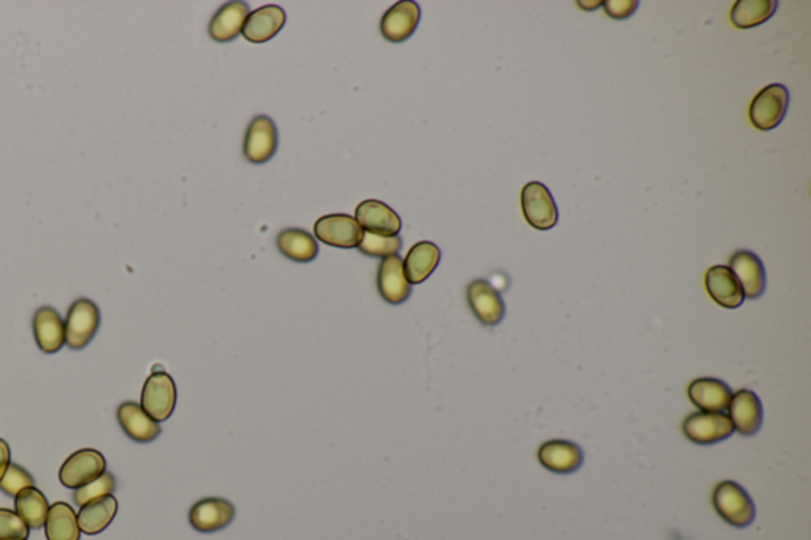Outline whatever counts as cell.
<instances>
[{
    "instance_id": "obj_1",
    "label": "cell",
    "mask_w": 811,
    "mask_h": 540,
    "mask_svg": "<svg viewBox=\"0 0 811 540\" xmlns=\"http://www.w3.org/2000/svg\"><path fill=\"white\" fill-rule=\"evenodd\" d=\"M713 507L726 523L735 528H748L756 517V507L747 490L731 480L716 485Z\"/></svg>"
},
{
    "instance_id": "obj_2",
    "label": "cell",
    "mask_w": 811,
    "mask_h": 540,
    "mask_svg": "<svg viewBox=\"0 0 811 540\" xmlns=\"http://www.w3.org/2000/svg\"><path fill=\"white\" fill-rule=\"evenodd\" d=\"M789 108V91L780 83H773L761 89L751 100V124L762 132L777 129Z\"/></svg>"
},
{
    "instance_id": "obj_3",
    "label": "cell",
    "mask_w": 811,
    "mask_h": 540,
    "mask_svg": "<svg viewBox=\"0 0 811 540\" xmlns=\"http://www.w3.org/2000/svg\"><path fill=\"white\" fill-rule=\"evenodd\" d=\"M522 211L525 216L526 222L533 227V229L552 230L558 224V206H556L555 198L550 194L549 187L539 181H531L525 184L522 189Z\"/></svg>"
},
{
    "instance_id": "obj_4",
    "label": "cell",
    "mask_w": 811,
    "mask_h": 540,
    "mask_svg": "<svg viewBox=\"0 0 811 540\" xmlns=\"http://www.w3.org/2000/svg\"><path fill=\"white\" fill-rule=\"evenodd\" d=\"M100 325V311L94 301L80 298L70 306L65 320V343L70 349L80 350L91 343Z\"/></svg>"
},
{
    "instance_id": "obj_5",
    "label": "cell",
    "mask_w": 811,
    "mask_h": 540,
    "mask_svg": "<svg viewBox=\"0 0 811 540\" xmlns=\"http://www.w3.org/2000/svg\"><path fill=\"white\" fill-rule=\"evenodd\" d=\"M141 407L157 423L172 417L176 407V385L170 374L159 371L146 379L141 392Z\"/></svg>"
},
{
    "instance_id": "obj_6",
    "label": "cell",
    "mask_w": 811,
    "mask_h": 540,
    "mask_svg": "<svg viewBox=\"0 0 811 540\" xmlns=\"http://www.w3.org/2000/svg\"><path fill=\"white\" fill-rule=\"evenodd\" d=\"M105 469H107V461L99 450H78L62 464L59 480L64 487L78 490L99 479Z\"/></svg>"
},
{
    "instance_id": "obj_7",
    "label": "cell",
    "mask_w": 811,
    "mask_h": 540,
    "mask_svg": "<svg viewBox=\"0 0 811 540\" xmlns=\"http://www.w3.org/2000/svg\"><path fill=\"white\" fill-rule=\"evenodd\" d=\"M729 415L724 412H696L683 422L686 438L697 445H712L734 434Z\"/></svg>"
},
{
    "instance_id": "obj_8",
    "label": "cell",
    "mask_w": 811,
    "mask_h": 540,
    "mask_svg": "<svg viewBox=\"0 0 811 540\" xmlns=\"http://www.w3.org/2000/svg\"><path fill=\"white\" fill-rule=\"evenodd\" d=\"M314 235L317 236V240L333 248L352 249L358 248V244L362 243L365 232L354 217L347 214H328L320 217L314 224Z\"/></svg>"
},
{
    "instance_id": "obj_9",
    "label": "cell",
    "mask_w": 811,
    "mask_h": 540,
    "mask_svg": "<svg viewBox=\"0 0 811 540\" xmlns=\"http://www.w3.org/2000/svg\"><path fill=\"white\" fill-rule=\"evenodd\" d=\"M244 157L251 164H265L278 151V129L268 116H256L244 137Z\"/></svg>"
},
{
    "instance_id": "obj_10",
    "label": "cell",
    "mask_w": 811,
    "mask_h": 540,
    "mask_svg": "<svg viewBox=\"0 0 811 540\" xmlns=\"http://www.w3.org/2000/svg\"><path fill=\"white\" fill-rule=\"evenodd\" d=\"M469 308L473 311L476 319L485 327H496L503 322L506 316V305H504L501 293L485 279H477L471 282L466 289Z\"/></svg>"
},
{
    "instance_id": "obj_11",
    "label": "cell",
    "mask_w": 811,
    "mask_h": 540,
    "mask_svg": "<svg viewBox=\"0 0 811 540\" xmlns=\"http://www.w3.org/2000/svg\"><path fill=\"white\" fill-rule=\"evenodd\" d=\"M729 268L739 279L745 298L758 300L764 295L767 286L766 268L758 255L748 249H740L731 255Z\"/></svg>"
},
{
    "instance_id": "obj_12",
    "label": "cell",
    "mask_w": 811,
    "mask_h": 540,
    "mask_svg": "<svg viewBox=\"0 0 811 540\" xmlns=\"http://www.w3.org/2000/svg\"><path fill=\"white\" fill-rule=\"evenodd\" d=\"M235 518V506L222 498H206L198 501L189 512L192 528L198 533H218L227 528Z\"/></svg>"
},
{
    "instance_id": "obj_13",
    "label": "cell",
    "mask_w": 811,
    "mask_h": 540,
    "mask_svg": "<svg viewBox=\"0 0 811 540\" xmlns=\"http://www.w3.org/2000/svg\"><path fill=\"white\" fill-rule=\"evenodd\" d=\"M355 221L363 232L373 235L395 236L401 232V217L379 200H365L355 210Z\"/></svg>"
},
{
    "instance_id": "obj_14",
    "label": "cell",
    "mask_w": 811,
    "mask_h": 540,
    "mask_svg": "<svg viewBox=\"0 0 811 540\" xmlns=\"http://www.w3.org/2000/svg\"><path fill=\"white\" fill-rule=\"evenodd\" d=\"M377 290L390 305H401L411 297L412 286L404 274V263L400 255L382 260L377 270Z\"/></svg>"
},
{
    "instance_id": "obj_15",
    "label": "cell",
    "mask_w": 811,
    "mask_h": 540,
    "mask_svg": "<svg viewBox=\"0 0 811 540\" xmlns=\"http://www.w3.org/2000/svg\"><path fill=\"white\" fill-rule=\"evenodd\" d=\"M419 21L420 7L417 2H398L382 16V37L392 43L406 42L416 32Z\"/></svg>"
},
{
    "instance_id": "obj_16",
    "label": "cell",
    "mask_w": 811,
    "mask_h": 540,
    "mask_svg": "<svg viewBox=\"0 0 811 540\" xmlns=\"http://www.w3.org/2000/svg\"><path fill=\"white\" fill-rule=\"evenodd\" d=\"M705 289L721 308L737 309L745 301V293L734 271L724 265H716L705 273Z\"/></svg>"
},
{
    "instance_id": "obj_17",
    "label": "cell",
    "mask_w": 811,
    "mask_h": 540,
    "mask_svg": "<svg viewBox=\"0 0 811 540\" xmlns=\"http://www.w3.org/2000/svg\"><path fill=\"white\" fill-rule=\"evenodd\" d=\"M728 411L734 430L742 436H754L761 430L764 411L759 396L751 390H739L732 395Z\"/></svg>"
},
{
    "instance_id": "obj_18",
    "label": "cell",
    "mask_w": 811,
    "mask_h": 540,
    "mask_svg": "<svg viewBox=\"0 0 811 540\" xmlns=\"http://www.w3.org/2000/svg\"><path fill=\"white\" fill-rule=\"evenodd\" d=\"M537 458L545 469L555 474H572L582 468L583 450L575 442L555 439L545 442L537 452Z\"/></svg>"
},
{
    "instance_id": "obj_19",
    "label": "cell",
    "mask_w": 811,
    "mask_h": 540,
    "mask_svg": "<svg viewBox=\"0 0 811 540\" xmlns=\"http://www.w3.org/2000/svg\"><path fill=\"white\" fill-rule=\"evenodd\" d=\"M287 15L278 5H265L249 13L244 23L243 37L251 43L270 42L281 32L286 24Z\"/></svg>"
},
{
    "instance_id": "obj_20",
    "label": "cell",
    "mask_w": 811,
    "mask_h": 540,
    "mask_svg": "<svg viewBox=\"0 0 811 540\" xmlns=\"http://www.w3.org/2000/svg\"><path fill=\"white\" fill-rule=\"evenodd\" d=\"M116 417H118L119 425L122 426L124 433L140 444L156 441L159 434L162 433L159 423L151 419L140 404L132 403V401L122 403L118 407Z\"/></svg>"
},
{
    "instance_id": "obj_21",
    "label": "cell",
    "mask_w": 811,
    "mask_h": 540,
    "mask_svg": "<svg viewBox=\"0 0 811 540\" xmlns=\"http://www.w3.org/2000/svg\"><path fill=\"white\" fill-rule=\"evenodd\" d=\"M731 387L726 382L713 377H702L691 382L688 396L702 412L728 411L732 400Z\"/></svg>"
},
{
    "instance_id": "obj_22",
    "label": "cell",
    "mask_w": 811,
    "mask_h": 540,
    "mask_svg": "<svg viewBox=\"0 0 811 540\" xmlns=\"http://www.w3.org/2000/svg\"><path fill=\"white\" fill-rule=\"evenodd\" d=\"M35 341L45 354H56L65 343V324L61 314L51 306H43L34 316Z\"/></svg>"
},
{
    "instance_id": "obj_23",
    "label": "cell",
    "mask_w": 811,
    "mask_h": 540,
    "mask_svg": "<svg viewBox=\"0 0 811 540\" xmlns=\"http://www.w3.org/2000/svg\"><path fill=\"white\" fill-rule=\"evenodd\" d=\"M249 4L229 2L222 5L210 23V37L219 43H229L237 39L248 20Z\"/></svg>"
},
{
    "instance_id": "obj_24",
    "label": "cell",
    "mask_w": 811,
    "mask_h": 540,
    "mask_svg": "<svg viewBox=\"0 0 811 540\" xmlns=\"http://www.w3.org/2000/svg\"><path fill=\"white\" fill-rule=\"evenodd\" d=\"M441 262V249L431 241H420L412 246L404 263V274L411 286L427 281Z\"/></svg>"
},
{
    "instance_id": "obj_25",
    "label": "cell",
    "mask_w": 811,
    "mask_h": 540,
    "mask_svg": "<svg viewBox=\"0 0 811 540\" xmlns=\"http://www.w3.org/2000/svg\"><path fill=\"white\" fill-rule=\"evenodd\" d=\"M116 514H118V501L113 495L88 502L78 512V525H80L81 533L88 534V536L102 533L111 525V521L115 520Z\"/></svg>"
},
{
    "instance_id": "obj_26",
    "label": "cell",
    "mask_w": 811,
    "mask_h": 540,
    "mask_svg": "<svg viewBox=\"0 0 811 540\" xmlns=\"http://www.w3.org/2000/svg\"><path fill=\"white\" fill-rule=\"evenodd\" d=\"M282 255L298 263L313 262L319 254L316 238L301 229L282 230L276 238Z\"/></svg>"
},
{
    "instance_id": "obj_27",
    "label": "cell",
    "mask_w": 811,
    "mask_h": 540,
    "mask_svg": "<svg viewBox=\"0 0 811 540\" xmlns=\"http://www.w3.org/2000/svg\"><path fill=\"white\" fill-rule=\"evenodd\" d=\"M48 540H80L81 529L75 510L67 502H56L50 507L45 523Z\"/></svg>"
},
{
    "instance_id": "obj_28",
    "label": "cell",
    "mask_w": 811,
    "mask_h": 540,
    "mask_svg": "<svg viewBox=\"0 0 811 540\" xmlns=\"http://www.w3.org/2000/svg\"><path fill=\"white\" fill-rule=\"evenodd\" d=\"M777 8V0H739L732 7L731 21L737 29H753L769 21Z\"/></svg>"
},
{
    "instance_id": "obj_29",
    "label": "cell",
    "mask_w": 811,
    "mask_h": 540,
    "mask_svg": "<svg viewBox=\"0 0 811 540\" xmlns=\"http://www.w3.org/2000/svg\"><path fill=\"white\" fill-rule=\"evenodd\" d=\"M16 514L23 518L29 528L40 529L45 526L50 506L39 488H24L15 498Z\"/></svg>"
},
{
    "instance_id": "obj_30",
    "label": "cell",
    "mask_w": 811,
    "mask_h": 540,
    "mask_svg": "<svg viewBox=\"0 0 811 540\" xmlns=\"http://www.w3.org/2000/svg\"><path fill=\"white\" fill-rule=\"evenodd\" d=\"M403 248V240L401 236H381L373 235V233H366L363 235L362 243L358 244V251L368 257H392L398 255V252Z\"/></svg>"
},
{
    "instance_id": "obj_31",
    "label": "cell",
    "mask_w": 811,
    "mask_h": 540,
    "mask_svg": "<svg viewBox=\"0 0 811 540\" xmlns=\"http://www.w3.org/2000/svg\"><path fill=\"white\" fill-rule=\"evenodd\" d=\"M115 490V476H113L111 472H103L99 479L75 490V493H73V501H75L77 506L83 507L86 506L88 502L96 501V499L103 498V496L113 495Z\"/></svg>"
},
{
    "instance_id": "obj_32",
    "label": "cell",
    "mask_w": 811,
    "mask_h": 540,
    "mask_svg": "<svg viewBox=\"0 0 811 540\" xmlns=\"http://www.w3.org/2000/svg\"><path fill=\"white\" fill-rule=\"evenodd\" d=\"M34 477L18 464H10L4 477L0 480V490L10 498H16L24 488L34 487Z\"/></svg>"
},
{
    "instance_id": "obj_33",
    "label": "cell",
    "mask_w": 811,
    "mask_h": 540,
    "mask_svg": "<svg viewBox=\"0 0 811 540\" xmlns=\"http://www.w3.org/2000/svg\"><path fill=\"white\" fill-rule=\"evenodd\" d=\"M29 526L10 509H0V540H27Z\"/></svg>"
},
{
    "instance_id": "obj_34",
    "label": "cell",
    "mask_w": 811,
    "mask_h": 540,
    "mask_svg": "<svg viewBox=\"0 0 811 540\" xmlns=\"http://www.w3.org/2000/svg\"><path fill=\"white\" fill-rule=\"evenodd\" d=\"M602 7L612 20L625 21L637 12L639 2L637 0H607V2H602Z\"/></svg>"
},
{
    "instance_id": "obj_35",
    "label": "cell",
    "mask_w": 811,
    "mask_h": 540,
    "mask_svg": "<svg viewBox=\"0 0 811 540\" xmlns=\"http://www.w3.org/2000/svg\"><path fill=\"white\" fill-rule=\"evenodd\" d=\"M10 457H12L10 447H8L4 439H0V480H2L5 472H7L8 466H10Z\"/></svg>"
}]
</instances>
